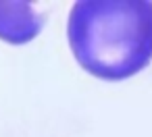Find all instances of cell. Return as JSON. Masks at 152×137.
<instances>
[{
	"mask_svg": "<svg viewBox=\"0 0 152 137\" xmlns=\"http://www.w3.org/2000/svg\"><path fill=\"white\" fill-rule=\"evenodd\" d=\"M79 67L104 81H123L152 60L150 0H79L67 27Z\"/></svg>",
	"mask_w": 152,
	"mask_h": 137,
	"instance_id": "1",
	"label": "cell"
},
{
	"mask_svg": "<svg viewBox=\"0 0 152 137\" xmlns=\"http://www.w3.org/2000/svg\"><path fill=\"white\" fill-rule=\"evenodd\" d=\"M42 29V19L27 2H0V38L11 44H25Z\"/></svg>",
	"mask_w": 152,
	"mask_h": 137,
	"instance_id": "2",
	"label": "cell"
}]
</instances>
